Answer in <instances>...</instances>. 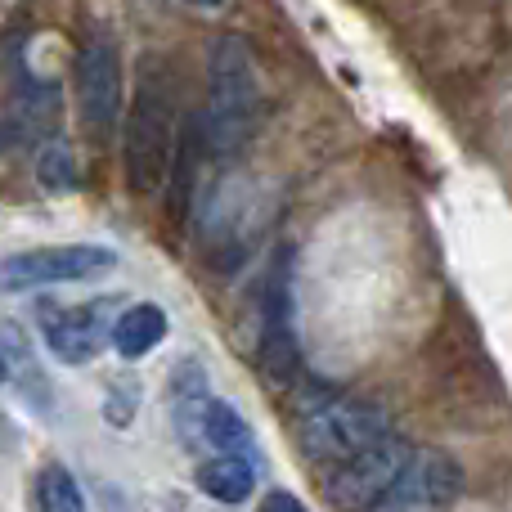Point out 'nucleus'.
Listing matches in <instances>:
<instances>
[{
	"label": "nucleus",
	"mask_w": 512,
	"mask_h": 512,
	"mask_svg": "<svg viewBox=\"0 0 512 512\" xmlns=\"http://www.w3.org/2000/svg\"><path fill=\"white\" fill-rule=\"evenodd\" d=\"M171 158H176V86L162 59L149 54L122 122V162L131 194H158L171 176Z\"/></svg>",
	"instance_id": "f257e3e1"
},
{
	"label": "nucleus",
	"mask_w": 512,
	"mask_h": 512,
	"mask_svg": "<svg viewBox=\"0 0 512 512\" xmlns=\"http://www.w3.org/2000/svg\"><path fill=\"white\" fill-rule=\"evenodd\" d=\"M265 113V90L256 54L243 36H216L207 59V144L216 153H239L256 135Z\"/></svg>",
	"instance_id": "f03ea898"
},
{
	"label": "nucleus",
	"mask_w": 512,
	"mask_h": 512,
	"mask_svg": "<svg viewBox=\"0 0 512 512\" xmlns=\"http://www.w3.org/2000/svg\"><path fill=\"white\" fill-rule=\"evenodd\" d=\"M391 436V414L373 400H328L301 418V450L319 463H346Z\"/></svg>",
	"instance_id": "7ed1b4c3"
},
{
	"label": "nucleus",
	"mask_w": 512,
	"mask_h": 512,
	"mask_svg": "<svg viewBox=\"0 0 512 512\" xmlns=\"http://www.w3.org/2000/svg\"><path fill=\"white\" fill-rule=\"evenodd\" d=\"M117 270V252L104 243H63V248H32L0 256V292H32L54 283H86Z\"/></svg>",
	"instance_id": "20e7f679"
},
{
	"label": "nucleus",
	"mask_w": 512,
	"mask_h": 512,
	"mask_svg": "<svg viewBox=\"0 0 512 512\" xmlns=\"http://www.w3.org/2000/svg\"><path fill=\"white\" fill-rule=\"evenodd\" d=\"M463 495V468L459 459L441 450H414L400 477L387 486L369 512H445Z\"/></svg>",
	"instance_id": "39448f33"
},
{
	"label": "nucleus",
	"mask_w": 512,
	"mask_h": 512,
	"mask_svg": "<svg viewBox=\"0 0 512 512\" xmlns=\"http://www.w3.org/2000/svg\"><path fill=\"white\" fill-rule=\"evenodd\" d=\"M77 113L95 140H108L122 117V54L104 32L81 45L77 59Z\"/></svg>",
	"instance_id": "423d86ee"
},
{
	"label": "nucleus",
	"mask_w": 512,
	"mask_h": 512,
	"mask_svg": "<svg viewBox=\"0 0 512 512\" xmlns=\"http://www.w3.org/2000/svg\"><path fill=\"white\" fill-rule=\"evenodd\" d=\"M409 454H414V445L409 441H400V436H382V441L369 445L364 454L346 459L324 486L328 499H333V508H342V512L373 508L382 495H387L391 481L400 477V468L409 463Z\"/></svg>",
	"instance_id": "0eeeda50"
},
{
	"label": "nucleus",
	"mask_w": 512,
	"mask_h": 512,
	"mask_svg": "<svg viewBox=\"0 0 512 512\" xmlns=\"http://www.w3.org/2000/svg\"><path fill=\"white\" fill-rule=\"evenodd\" d=\"M261 373L279 387H288L301 369V346H297V333H292V292H288V270L270 274L261 292Z\"/></svg>",
	"instance_id": "6e6552de"
},
{
	"label": "nucleus",
	"mask_w": 512,
	"mask_h": 512,
	"mask_svg": "<svg viewBox=\"0 0 512 512\" xmlns=\"http://www.w3.org/2000/svg\"><path fill=\"white\" fill-rule=\"evenodd\" d=\"M95 306H41V337L59 364H86L99 351Z\"/></svg>",
	"instance_id": "1a4fd4ad"
},
{
	"label": "nucleus",
	"mask_w": 512,
	"mask_h": 512,
	"mask_svg": "<svg viewBox=\"0 0 512 512\" xmlns=\"http://www.w3.org/2000/svg\"><path fill=\"white\" fill-rule=\"evenodd\" d=\"M167 310L153 306V301H135V306H126L122 315H117L113 324V346L122 360H144V355L153 351V346L167 337Z\"/></svg>",
	"instance_id": "9d476101"
},
{
	"label": "nucleus",
	"mask_w": 512,
	"mask_h": 512,
	"mask_svg": "<svg viewBox=\"0 0 512 512\" xmlns=\"http://www.w3.org/2000/svg\"><path fill=\"white\" fill-rule=\"evenodd\" d=\"M198 486L216 504H243L256 490V468L248 463V454H216L198 468Z\"/></svg>",
	"instance_id": "9b49d317"
},
{
	"label": "nucleus",
	"mask_w": 512,
	"mask_h": 512,
	"mask_svg": "<svg viewBox=\"0 0 512 512\" xmlns=\"http://www.w3.org/2000/svg\"><path fill=\"white\" fill-rule=\"evenodd\" d=\"M36 508L41 512H86V495H81L77 477L63 463H45L36 477Z\"/></svg>",
	"instance_id": "f8f14e48"
},
{
	"label": "nucleus",
	"mask_w": 512,
	"mask_h": 512,
	"mask_svg": "<svg viewBox=\"0 0 512 512\" xmlns=\"http://www.w3.org/2000/svg\"><path fill=\"white\" fill-rule=\"evenodd\" d=\"M36 180H41V189H50V194H72V189L81 185L77 158H72L68 144H50V149L41 153V162H36Z\"/></svg>",
	"instance_id": "ddd939ff"
},
{
	"label": "nucleus",
	"mask_w": 512,
	"mask_h": 512,
	"mask_svg": "<svg viewBox=\"0 0 512 512\" xmlns=\"http://www.w3.org/2000/svg\"><path fill=\"white\" fill-rule=\"evenodd\" d=\"M256 512H310V508L301 504L297 495H288V490H265V499Z\"/></svg>",
	"instance_id": "4468645a"
},
{
	"label": "nucleus",
	"mask_w": 512,
	"mask_h": 512,
	"mask_svg": "<svg viewBox=\"0 0 512 512\" xmlns=\"http://www.w3.org/2000/svg\"><path fill=\"white\" fill-rule=\"evenodd\" d=\"M189 5H198V9H221V5H230V0H189Z\"/></svg>",
	"instance_id": "2eb2a0df"
},
{
	"label": "nucleus",
	"mask_w": 512,
	"mask_h": 512,
	"mask_svg": "<svg viewBox=\"0 0 512 512\" xmlns=\"http://www.w3.org/2000/svg\"><path fill=\"white\" fill-rule=\"evenodd\" d=\"M9 382V364H5V355H0V387Z\"/></svg>",
	"instance_id": "dca6fc26"
}]
</instances>
